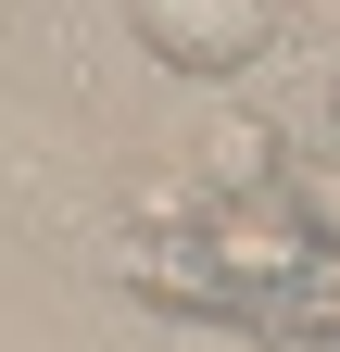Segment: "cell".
I'll list each match as a JSON object with an SVG mask.
<instances>
[{
	"instance_id": "6da1fadb",
	"label": "cell",
	"mask_w": 340,
	"mask_h": 352,
	"mask_svg": "<svg viewBox=\"0 0 340 352\" xmlns=\"http://www.w3.org/2000/svg\"><path fill=\"white\" fill-rule=\"evenodd\" d=\"M114 264H126V289H151L189 327H240V340H277V352H340V227L290 176L189 201L177 227L126 239Z\"/></svg>"
},
{
	"instance_id": "7a4b0ae2",
	"label": "cell",
	"mask_w": 340,
	"mask_h": 352,
	"mask_svg": "<svg viewBox=\"0 0 340 352\" xmlns=\"http://www.w3.org/2000/svg\"><path fill=\"white\" fill-rule=\"evenodd\" d=\"M114 13H126V51H139V63H164V76H252V63H265L277 51V0H114Z\"/></svg>"
},
{
	"instance_id": "3957f363",
	"label": "cell",
	"mask_w": 340,
	"mask_h": 352,
	"mask_svg": "<svg viewBox=\"0 0 340 352\" xmlns=\"http://www.w3.org/2000/svg\"><path fill=\"white\" fill-rule=\"evenodd\" d=\"M164 352H277V340H240V327H189V315H177V327H164Z\"/></svg>"
},
{
	"instance_id": "277c9868",
	"label": "cell",
	"mask_w": 340,
	"mask_h": 352,
	"mask_svg": "<svg viewBox=\"0 0 340 352\" xmlns=\"http://www.w3.org/2000/svg\"><path fill=\"white\" fill-rule=\"evenodd\" d=\"M315 113H328V139H340V51H328V76H315Z\"/></svg>"
}]
</instances>
